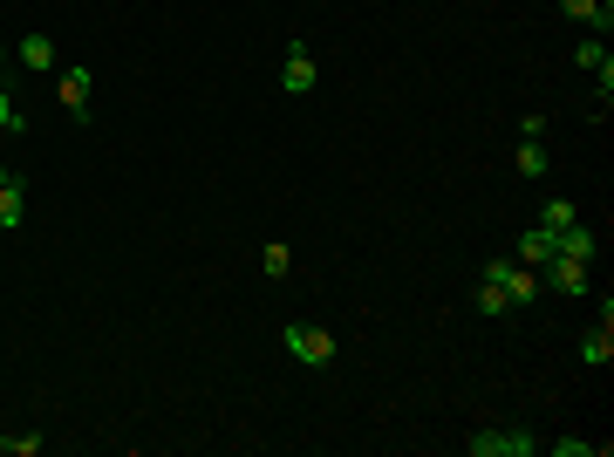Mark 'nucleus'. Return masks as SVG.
Instances as JSON below:
<instances>
[{
	"mask_svg": "<svg viewBox=\"0 0 614 457\" xmlns=\"http://www.w3.org/2000/svg\"><path fill=\"white\" fill-rule=\"evenodd\" d=\"M464 451H471V457H539L546 444H539L533 430H478Z\"/></svg>",
	"mask_w": 614,
	"mask_h": 457,
	"instance_id": "1",
	"label": "nucleus"
},
{
	"mask_svg": "<svg viewBox=\"0 0 614 457\" xmlns=\"http://www.w3.org/2000/svg\"><path fill=\"white\" fill-rule=\"evenodd\" d=\"M539 273H546V280H553V294H567V301L594 287V260H574V253H553Z\"/></svg>",
	"mask_w": 614,
	"mask_h": 457,
	"instance_id": "2",
	"label": "nucleus"
},
{
	"mask_svg": "<svg viewBox=\"0 0 614 457\" xmlns=\"http://www.w3.org/2000/svg\"><path fill=\"white\" fill-rule=\"evenodd\" d=\"M485 280H499L505 294H512V307H533V301H539V273L519 267V260H492V267H485Z\"/></svg>",
	"mask_w": 614,
	"mask_h": 457,
	"instance_id": "3",
	"label": "nucleus"
},
{
	"mask_svg": "<svg viewBox=\"0 0 614 457\" xmlns=\"http://www.w3.org/2000/svg\"><path fill=\"white\" fill-rule=\"evenodd\" d=\"M287 348H294V362H307V369H328L335 362V335L328 328H287Z\"/></svg>",
	"mask_w": 614,
	"mask_h": 457,
	"instance_id": "4",
	"label": "nucleus"
},
{
	"mask_svg": "<svg viewBox=\"0 0 614 457\" xmlns=\"http://www.w3.org/2000/svg\"><path fill=\"white\" fill-rule=\"evenodd\" d=\"M89 96H96V69H82V62H69V69H62V110L76 116H89Z\"/></svg>",
	"mask_w": 614,
	"mask_h": 457,
	"instance_id": "5",
	"label": "nucleus"
},
{
	"mask_svg": "<svg viewBox=\"0 0 614 457\" xmlns=\"http://www.w3.org/2000/svg\"><path fill=\"white\" fill-rule=\"evenodd\" d=\"M280 89H287V96H307V89H314V55H307V41H294V48H287Z\"/></svg>",
	"mask_w": 614,
	"mask_h": 457,
	"instance_id": "6",
	"label": "nucleus"
},
{
	"mask_svg": "<svg viewBox=\"0 0 614 457\" xmlns=\"http://www.w3.org/2000/svg\"><path fill=\"white\" fill-rule=\"evenodd\" d=\"M14 226H28V185L21 178L0 185V232H14Z\"/></svg>",
	"mask_w": 614,
	"mask_h": 457,
	"instance_id": "7",
	"label": "nucleus"
},
{
	"mask_svg": "<svg viewBox=\"0 0 614 457\" xmlns=\"http://www.w3.org/2000/svg\"><path fill=\"white\" fill-rule=\"evenodd\" d=\"M512 260H519V267H546V260H553V232H539V226H526L519 232V253H512Z\"/></svg>",
	"mask_w": 614,
	"mask_h": 457,
	"instance_id": "8",
	"label": "nucleus"
},
{
	"mask_svg": "<svg viewBox=\"0 0 614 457\" xmlns=\"http://www.w3.org/2000/svg\"><path fill=\"white\" fill-rule=\"evenodd\" d=\"M14 62H21V69H35V76H48V69H55V41H48V35H28L21 48H14Z\"/></svg>",
	"mask_w": 614,
	"mask_h": 457,
	"instance_id": "9",
	"label": "nucleus"
},
{
	"mask_svg": "<svg viewBox=\"0 0 614 457\" xmlns=\"http://www.w3.org/2000/svg\"><path fill=\"white\" fill-rule=\"evenodd\" d=\"M608 355H614V335H608V321H601V328L580 335V362H587V369H608Z\"/></svg>",
	"mask_w": 614,
	"mask_h": 457,
	"instance_id": "10",
	"label": "nucleus"
},
{
	"mask_svg": "<svg viewBox=\"0 0 614 457\" xmlns=\"http://www.w3.org/2000/svg\"><path fill=\"white\" fill-rule=\"evenodd\" d=\"M594 246H601V239H594V232L580 226V219H574L567 232H553V253H574V260H594Z\"/></svg>",
	"mask_w": 614,
	"mask_h": 457,
	"instance_id": "11",
	"label": "nucleus"
},
{
	"mask_svg": "<svg viewBox=\"0 0 614 457\" xmlns=\"http://www.w3.org/2000/svg\"><path fill=\"white\" fill-rule=\"evenodd\" d=\"M580 212H574V198H546V212H539V232H567Z\"/></svg>",
	"mask_w": 614,
	"mask_h": 457,
	"instance_id": "12",
	"label": "nucleus"
},
{
	"mask_svg": "<svg viewBox=\"0 0 614 457\" xmlns=\"http://www.w3.org/2000/svg\"><path fill=\"white\" fill-rule=\"evenodd\" d=\"M546 451L553 457H594V451H608V444H594V437H553Z\"/></svg>",
	"mask_w": 614,
	"mask_h": 457,
	"instance_id": "13",
	"label": "nucleus"
},
{
	"mask_svg": "<svg viewBox=\"0 0 614 457\" xmlns=\"http://www.w3.org/2000/svg\"><path fill=\"white\" fill-rule=\"evenodd\" d=\"M478 307H485V314H512V294H505L499 280H485V287H478Z\"/></svg>",
	"mask_w": 614,
	"mask_h": 457,
	"instance_id": "14",
	"label": "nucleus"
},
{
	"mask_svg": "<svg viewBox=\"0 0 614 457\" xmlns=\"http://www.w3.org/2000/svg\"><path fill=\"white\" fill-rule=\"evenodd\" d=\"M0 451H7V457H35L41 437H35V430H14V437H0Z\"/></svg>",
	"mask_w": 614,
	"mask_h": 457,
	"instance_id": "15",
	"label": "nucleus"
},
{
	"mask_svg": "<svg viewBox=\"0 0 614 457\" xmlns=\"http://www.w3.org/2000/svg\"><path fill=\"white\" fill-rule=\"evenodd\" d=\"M0 130H7V137H21V130H28V116L14 110V96H7V89H0Z\"/></svg>",
	"mask_w": 614,
	"mask_h": 457,
	"instance_id": "16",
	"label": "nucleus"
},
{
	"mask_svg": "<svg viewBox=\"0 0 614 457\" xmlns=\"http://www.w3.org/2000/svg\"><path fill=\"white\" fill-rule=\"evenodd\" d=\"M574 62H580V69H601V62H614V55L601 48V35H594V41H580V48H574Z\"/></svg>",
	"mask_w": 614,
	"mask_h": 457,
	"instance_id": "17",
	"label": "nucleus"
},
{
	"mask_svg": "<svg viewBox=\"0 0 614 457\" xmlns=\"http://www.w3.org/2000/svg\"><path fill=\"white\" fill-rule=\"evenodd\" d=\"M260 267H267V273H273V280H280V273L294 267V253H287V246H280V239H273L267 253H260Z\"/></svg>",
	"mask_w": 614,
	"mask_h": 457,
	"instance_id": "18",
	"label": "nucleus"
},
{
	"mask_svg": "<svg viewBox=\"0 0 614 457\" xmlns=\"http://www.w3.org/2000/svg\"><path fill=\"white\" fill-rule=\"evenodd\" d=\"M519 171H526V178H539V171H546V151H539L533 137H526V144H519Z\"/></svg>",
	"mask_w": 614,
	"mask_h": 457,
	"instance_id": "19",
	"label": "nucleus"
},
{
	"mask_svg": "<svg viewBox=\"0 0 614 457\" xmlns=\"http://www.w3.org/2000/svg\"><path fill=\"white\" fill-rule=\"evenodd\" d=\"M608 21H614V0H594V7H587V28H601V35H608Z\"/></svg>",
	"mask_w": 614,
	"mask_h": 457,
	"instance_id": "20",
	"label": "nucleus"
},
{
	"mask_svg": "<svg viewBox=\"0 0 614 457\" xmlns=\"http://www.w3.org/2000/svg\"><path fill=\"white\" fill-rule=\"evenodd\" d=\"M560 7H567V14H580V21H587V7H594V0H560Z\"/></svg>",
	"mask_w": 614,
	"mask_h": 457,
	"instance_id": "21",
	"label": "nucleus"
},
{
	"mask_svg": "<svg viewBox=\"0 0 614 457\" xmlns=\"http://www.w3.org/2000/svg\"><path fill=\"white\" fill-rule=\"evenodd\" d=\"M7 178H14V171H7V164H0V185H7Z\"/></svg>",
	"mask_w": 614,
	"mask_h": 457,
	"instance_id": "22",
	"label": "nucleus"
}]
</instances>
